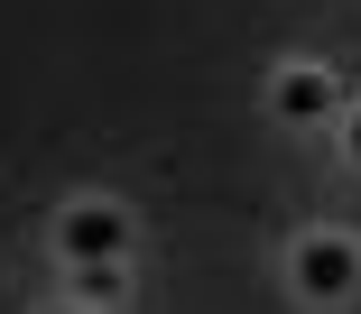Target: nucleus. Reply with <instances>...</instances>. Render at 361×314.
Here are the masks:
<instances>
[{
	"label": "nucleus",
	"instance_id": "nucleus-4",
	"mask_svg": "<svg viewBox=\"0 0 361 314\" xmlns=\"http://www.w3.org/2000/svg\"><path fill=\"white\" fill-rule=\"evenodd\" d=\"M343 148H352V167H361V111H352V130H343Z\"/></svg>",
	"mask_w": 361,
	"mask_h": 314
},
{
	"label": "nucleus",
	"instance_id": "nucleus-1",
	"mask_svg": "<svg viewBox=\"0 0 361 314\" xmlns=\"http://www.w3.org/2000/svg\"><path fill=\"white\" fill-rule=\"evenodd\" d=\"M352 287H361V241H352V231H306V241H297V296L334 305Z\"/></svg>",
	"mask_w": 361,
	"mask_h": 314
},
{
	"label": "nucleus",
	"instance_id": "nucleus-2",
	"mask_svg": "<svg viewBox=\"0 0 361 314\" xmlns=\"http://www.w3.org/2000/svg\"><path fill=\"white\" fill-rule=\"evenodd\" d=\"M56 250L75 259V268H84V259H130V213L102 203V194L65 203V213H56Z\"/></svg>",
	"mask_w": 361,
	"mask_h": 314
},
{
	"label": "nucleus",
	"instance_id": "nucleus-3",
	"mask_svg": "<svg viewBox=\"0 0 361 314\" xmlns=\"http://www.w3.org/2000/svg\"><path fill=\"white\" fill-rule=\"evenodd\" d=\"M269 111H278L287 130H315V120L334 111V74H324V65H287L278 84H269Z\"/></svg>",
	"mask_w": 361,
	"mask_h": 314
}]
</instances>
